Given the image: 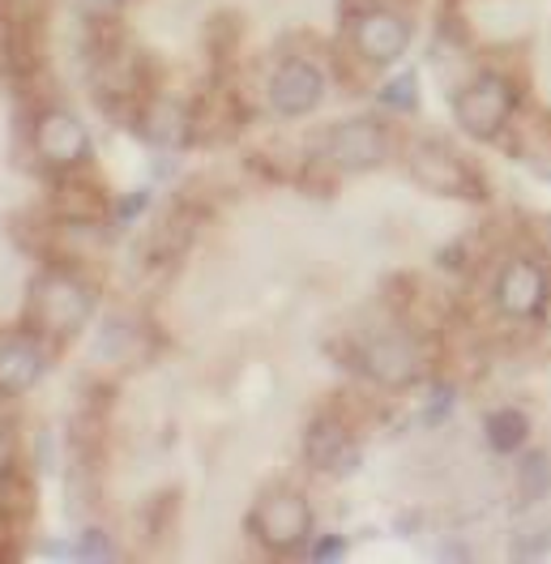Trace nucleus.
<instances>
[{"label":"nucleus","instance_id":"f257e3e1","mask_svg":"<svg viewBox=\"0 0 551 564\" xmlns=\"http://www.w3.org/2000/svg\"><path fill=\"white\" fill-rule=\"evenodd\" d=\"M95 313V286L86 279H77L73 270H47L35 282V295H31V317L43 334L52 338H69L77 334Z\"/></svg>","mask_w":551,"mask_h":564},{"label":"nucleus","instance_id":"f03ea898","mask_svg":"<svg viewBox=\"0 0 551 564\" xmlns=\"http://www.w3.org/2000/svg\"><path fill=\"white\" fill-rule=\"evenodd\" d=\"M514 107H517L514 82L500 77V73H479L466 90H457V99H453V120H457L462 133H471V138H479V141H491L509 124Z\"/></svg>","mask_w":551,"mask_h":564},{"label":"nucleus","instance_id":"7ed1b4c3","mask_svg":"<svg viewBox=\"0 0 551 564\" xmlns=\"http://www.w3.org/2000/svg\"><path fill=\"white\" fill-rule=\"evenodd\" d=\"M411 176L441 197H483L479 176L471 172V163L449 150L445 141H419L411 145Z\"/></svg>","mask_w":551,"mask_h":564},{"label":"nucleus","instance_id":"20e7f679","mask_svg":"<svg viewBox=\"0 0 551 564\" xmlns=\"http://www.w3.org/2000/svg\"><path fill=\"white\" fill-rule=\"evenodd\" d=\"M252 534L274 547V552H295L312 539V509L300 492H270L252 509Z\"/></svg>","mask_w":551,"mask_h":564},{"label":"nucleus","instance_id":"39448f33","mask_svg":"<svg viewBox=\"0 0 551 564\" xmlns=\"http://www.w3.org/2000/svg\"><path fill=\"white\" fill-rule=\"evenodd\" d=\"M35 150L47 167H77L90 159V133L69 107H47L35 120Z\"/></svg>","mask_w":551,"mask_h":564},{"label":"nucleus","instance_id":"423d86ee","mask_svg":"<svg viewBox=\"0 0 551 564\" xmlns=\"http://www.w3.org/2000/svg\"><path fill=\"white\" fill-rule=\"evenodd\" d=\"M385 150L389 141L377 120H346V124H334L325 138V159L338 172H372L385 159Z\"/></svg>","mask_w":551,"mask_h":564},{"label":"nucleus","instance_id":"0eeeda50","mask_svg":"<svg viewBox=\"0 0 551 564\" xmlns=\"http://www.w3.org/2000/svg\"><path fill=\"white\" fill-rule=\"evenodd\" d=\"M355 47L372 65H393L411 47V26H407V18L398 9H368L355 22Z\"/></svg>","mask_w":551,"mask_h":564},{"label":"nucleus","instance_id":"6e6552de","mask_svg":"<svg viewBox=\"0 0 551 564\" xmlns=\"http://www.w3.org/2000/svg\"><path fill=\"white\" fill-rule=\"evenodd\" d=\"M325 99V73L316 69L312 61H287L282 69L270 77V104L278 116L295 120V116H309Z\"/></svg>","mask_w":551,"mask_h":564},{"label":"nucleus","instance_id":"1a4fd4ad","mask_svg":"<svg viewBox=\"0 0 551 564\" xmlns=\"http://www.w3.org/2000/svg\"><path fill=\"white\" fill-rule=\"evenodd\" d=\"M543 300H548V274H543V265L517 257V261H509L500 270V279H496V304H500V313H509L517 321L534 317L543 308Z\"/></svg>","mask_w":551,"mask_h":564},{"label":"nucleus","instance_id":"9d476101","mask_svg":"<svg viewBox=\"0 0 551 564\" xmlns=\"http://www.w3.org/2000/svg\"><path fill=\"white\" fill-rule=\"evenodd\" d=\"M47 372V355L35 338L13 334L0 343V398H22L43 381Z\"/></svg>","mask_w":551,"mask_h":564},{"label":"nucleus","instance_id":"9b49d317","mask_svg":"<svg viewBox=\"0 0 551 564\" xmlns=\"http://www.w3.org/2000/svg\"><path fill=\"white\" fill-rule=\"evenodd\" d=\"M364 372L380 386H411L419 377V351L411 338L402 334H385L364 347Z\"/></svg>","mask_w":551,"mask_h":564},{"label":"nucleus","instance_id":"f8f14e48","mask_svg":"<svg viewBox=\"0 0 551 564\" xmlns=\"http://www.w3.org/2000/svg\"><path fill=\"white\" fill-rule=\"evenodd\" d=\"M304 454H309L312 466H321V470H355V462H359V449L350 445V436H346V427L338 420H312L309 423V436H304Z\"/></svg>","mask_w":551,"mask_h":564},{"label":"nucleus","instance_id":"ddd939ff","mask_svg":"<svg viewBox=\"0 0 551 564\" xmlns=\"http://www.w3.org/2000/svg\"><path fill=\"white\" fill-rule=\"evenodd\" d=\"M141 133L154 141V145H180V141L188 138V120H184V111L168 99H159V104L145 107V116H141Z\"/></svg>","mask_w":551,"mask_h":564},{"label":"nucleus","instance_id":"4468645a","mask_svg":"<svg viewBox=\"0 0 551 564\" xmlns=\"http://www.w3.org/2000/svg\"><path fill=\"white\" fill-rule=\"evenodd\" d=\"M483 432H487V445H491L496 454H514L517 445L526 441V432H530V420H526L517 406H500V411L487 415Z\"/></svg>","mask_w":551,"mask_h":564},{"label":"nucleus","instance_id":"2eb2a0df","mask_svg":"<svg viewBox=\"0 0 551 564\" xmlns=\"http://www.w3.org/2000/svg\"><path fill=\"white\" fill-rule=\"evenodd\" d=\"M517 492L526 500H543L551 492V458L548 454H530L517 466Z\"/></svg>","mask_w":551,"mask_h":564},{"label":"nucleus","instance_id":"dca6fc26","mask_svg":"<svg viewBox=\"0 0 551 564\" xmlns=\"http://www.w3.org/2000/svg\"><path fill=\"white\" fill-rule=\"evenodd\" d=\"M380 104L393 107V111H414V104H419V77H414V73H402V77L385 82V86H380Z\"/></svg>","mask_w":551,"mask_h":564},{"label":"nucleus","instance_id":"f3484780","mask_svg":"<svg viewBox=\"0 0 551 564\" xmlns=\"http://www.w3.org/2000/svg\"><path fill=\"white\" fill-rule=\"evenodd\" d=\"M73 556H77V561H116L120 552H116V543L107 539L104 530H86L82 543L73 547Z\"/></svg>","mask_w":551,"mask_h":564},{"label":"nucleus","instance_id":"a211bd4d","mask_svg":"<svg viewBox=\"0 0 551 564\" xmlns=\"http://www.w3.org/2000/svg\"><path fill=\"white\" fill-rule=\"evenodd\" d=\"M338 556H346V539H338V534L312 543V561H338Z\"/></svg>","mask_w":551,"mask_h":564},{"label":"nucleus","instance_id":"6ab92c4d","mask_svg":"<svg viewBox=\"0 0 551 564\" xmlns=\"http://www.w3.org/2000/svg\"><path fill=\"white\" fill-rule=\"evenodd\" d=\"M120 4H125V0H82V9H86L90 18H111V13H120Z\"/></svg>","mask_w":551,"mask_h":564}]
</instances>
